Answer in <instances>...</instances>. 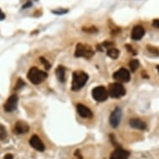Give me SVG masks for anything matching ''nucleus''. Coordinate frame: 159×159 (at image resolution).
<instances>
[{
    "mask_svg": "<svg viewBox=\"0 0 159 159\" xmlns=\"http://www.w3.org/2000/svg\"><path fill=\"white\" fill-rule=\"evenodd\" d=\"M88 80V75L83 71H75L73 73V81H72V90L78 91L83 88Z\"/></svg>",
    "mask_w": 159,
    "mask_h": 159,
    "instance_id": "nucleus-1",
    "label": "nucleus"
},
{
    "mask_svg": "<svg viewBox=\"0 0 159 159\" xmlns=\"http://www.w3.org/2000/svg\"><path fill=\"white\" fill-rule=\"evenodd\" d=\"M47 77V73L46 72L38 69L35 67L31 68L28 73V80L33 83V84L37 85L41 83L44 79H46Z\"/></svg>",
    "mask_w": 159,
    "mask_h": 159,
    "instance_id": "nucleus-2",
    "label": "nucleus"
},
{
    "mask_svg": "<svg viewBox=\"0 0 159 159\" xmlns=\"http://www.w3.org/2000/svg\"><path fill=\"white\" fill-rule=\"evenodd\" d=\"M75 56L77 58H91L94 56L95 51L93 47L88 44L78 43L75 49Z\"/></svg>",
    "mask_w": 159,
    "mask_h": 159,
    "instance_id": "nucleus-3",
    "label": "nucleus"
},
{
    "mask_svg": "<svg viewBox=\"0 0 159 159\" xmlns=\"http://www.w3.org/2000/svg\"><path fill=\"white\" fill-rule=\"evenodd\" d=\"M108 94L113 98H120L126 94V89L119 83H113L109 85Z\"/></svg>",
    "mask_w": 159,
    "mask_h": 159,
    "instance_id": "nucleus-4",
    "label": "nucleus"
},
{
    "mask_svg": "<svg viewBox=\"0 0 159 159\" xmlns=\"http://www.w3.org/2000/svg\"><path fill=\"white\" fill-rule=\"evenodd\" d=\"M92 96L97 102H104L108 99V93L105 87L98 86L93 89Z\"/></svg>",
    "mask_w": 159,
    "mask_h": 159,
    "instance_id": "nucleus-5",
    "label": "nucleus"
},
{
    "mask_svg": "<svg viewBox=\"0 0 159 159\" xmlns=\"http://www.w3.org/2000/svg\"><path fill=\"white\" fill-rule=\"evenodd\" d=\"M19 103V97L17 94H13L11 95L9 98H8V100L5 102L4 104V109L5 112H14V110L17 108Z\"/></svg>",
    "mask_w": 159,
    "mask_h": 159,
    "instance_id": "nucleus-6",
    "label": "nucleus"
},
{
    "mask_svg": "<svg viewBox=\"0 0 159 159\" xmlns=\"http://www.w3.org/2000/svg\"><path fill=\"white\" fill-rule=\"evenodd\" d=\"M122 110L120 108H116L111 113L110 117H109V122L112 127L116 128L119 126L121 119H122Z\"/></svg>",
    "mask_w": 159,
    "mask_h": 159,
    "instance_id": "nucleus-7",
    "label": "nucleus"
},
{
    "mask_svg": "<svg viewBox=\"0 0 159 159\" xmlns=\"http://www.w3.org/2000/svg\"><path fill=\"white\" fill-rule=\"evenodd\" d=\"M130 73L126 68H120L113 73V78L121 83H127L130 81Z\"/></svg>",
    "mask_w": 159,
    "mask_h": 159,
    "instance_id": "nucleus-8",
    "label": "nucleus"
},
{
    "mask_svg": "<svg viewBox=\"0 0 159 159\" xmlns=\"http://www.w3.org/2000/svg\"><path fill=\"white\" fill-rule=\"evenodd\" d=\"M29 131V126L27 122L24 121H18L15 122L14 127V132L15 134L20 135V134H24L27 133Z\"/></svg>",
    "mask_w": 159,
    "mask_h": 159,
    "instance_id": "nucleus-9",
    "label": "nucleus"
},
{
    "mask_svg": "<svg viewBox=\"0 0 159 159\" xmlns=\"http://www.w3.org/2000/svg\"><path fill=\"white\" fill-rule=\"evenodd\" d=\"M30 145L33 147V148L39 152H43L45 150V146L43 144L42 140L40 139V137L37 135H33L31 137L30 140H29Z\"/></svg>",
    "mask_w": 159,
    "mask_h": 159,
    "instance_id": "nucleus-10",
    "label": "nucleus"
},
{
    "mask_svg": "<svg viewBox=\"0 0 159 159\" xmlns=\"http://www.w3.org/2000/svg\"><path fill=\"white\" fill-rule=\"evenodd\" d=\"M144 34H145L144 28L142 26H141V25H136L132 29L131 37L132 39L137 41V40L142 39V37L144 36Z\"/></svg>",
    "mask_w": 159,
    "mask_h": 159,
    "instance_id": "nucleus-11",
    "label": "nucleus"
},
{
    "mask_svg": "<svg viewBox=\"0 0 159 159\" xmlns=\"http://www.w3.org/2000/svg\"><path fill=\"white\" fill-rule=\"evenodd\" d=\"M77 111L79 114V116L83 118H92L94 117L93 112L83 104H81V103L77 104Z\"/></svg>",
    "mask_w": 159,
    "mask_h": 159,
    "instance_id": "nucleus-12",
    "label": "nucleus"
},
{
    "mask_svg": "<svg viewBox=\"0 0 159 159\" xmlns=\"http://www.w3.org/2000/svg\"><path fill=\"white\" fill-rule=\"evenodd\" d=\"M129 152L122 148H117L112 152L110 155V159H128L129 158Z\"/></svg>",
    "mask_w": 159,
    "mask_h": 159,
    "instance_id": "nucleus-13",
    "label": "nucleus"
},
{
    "mask_svg": "<svg viewBox=\"0 0 159 159\" xmlns=\"http://www.w3.org/2000/svg\"><path fill=\"white\" fill-rule=\"evenodd\" d=\"M129 124L131 127L138 130H145L147 128V124L139 118H132L129 122Z\"/></svg>",
    "mask_w": 159,
    "mask_h": 159,
    "instance_id": "nucleus-14",
    "label": "nucleus"
},
{
    "mask_svg": "<svg viewBox=\"0 0 159 159\" xmlns=\"http://www.w3.org/2000/svg\"><path fill=\"white\" fill-rule=\"evenodd\" d=\"M56 76L59 82L63 83L65 81L66 68L63 65H59L56 68Z\"/></svg>",
    "mask_w": 159,
    "mask_h": 159,
    "instance_id": "nucleus-15",
    "label": "nucleus"
},
{
    "mask_svg": "<svg viewBox=\"0 0 159 159\" xmlns=\"http://www.w3.org/2000/svg\"><path fill=\"white\" fill-rule=\"evenodd\" d=\"M120 54V52L115 47H110L107 50V55L112 59H117Z\"/></svg>",
    "mask_w": 159,
    "mask_h": 159,
    "instance_id": "nucleus-16",
    "label": "nucleus"
},
{
    "mask_svg": "<svg viewBox=\"0 0 159 159\" xmlns=\"http://www.w3.org/2000/svg\"><path fill=\"white\" fill-rule=\"evenodd\" d=\"M139 66H140V63L137 59H133L129 63V67H130V69H131L132 73H134V72L137 70Z\"/></svg>",
    "mask_w": 159,
    "mask_h": 159,
    "instance_id": "nucleus-17",
    "label": "nucleus"
},
{
    "mask_svg": "<svg viewBox=\"0 0 159 159\" xmlns=\"http://www.w3.org/2000/svg\"><path fill=\"white\" fill-rule=\"evenodd\" d=\"M82 30L87 33H98V29L95 26H90V27H83L82 28Z\"/></svg>",
    "mask_w": 159,
    "mask_h": 159,
    "instance_id": "nucleus-18",
    "label": "nucleus"
},
{
    "mask_svg": "<svg viewBox=\"0 0 159 159\" xmlns=\"http://www.w3.org/2000/svg\"><path fill=\"white\" fill-rule=\"evenodd\" d=\"M7 137V131L2 124H0V140H4Z\"/></svg>",
    "mask_w": 159,
    "mask_h": 159,
    "instance_id": "nucleus-19",
    "label": "nucleus"
},
{
    "mask_svg": "<svg viewBox=\"0 0 159 159\" xmlns=\"http://www.w3.org/2000/svg\"><path fill=\"white\" fill-rule=\"evenodd\" d=\"M39 59H40L41 63H42V64L44 65L45 68H46L47 70H48V69H50V68H51V64H50V63L47 61V59H45L43 57H40V58H39Z\"/></svg>",
    "mask_w": 159,
    "mask_h": 159,
    "instance_id": "nucleus-20",
    "label": "nucleus"
},
{
    "mask_svg": "<svg viewBox=\"0 0 159 159\" xmlns=\"http://www.w3.org/2000/svg\"><path fill=\"white\" fill-rule=\"evenodd\" d=\"M26 83H25V82H24V80L22 79V78H19L18 81H17V83H16V84H15V87H14V90H18V89L21 88L23 86H25Z\"/></svg>",
    "mask_w": 159,
    "mask_h": 159,
    "instance_id": "nucleus-21",
    "label": "nucleus"
},
{
    "mask_svg": "<svg viewBox=\"0 0 159 159\" xmlns=\"http://www.w3.org/2000/svg\"><path fill=\"white\" fill-rule=\"evenodd\" d=\"M147 50H148L151 53H153V55L159 56V50L157 48V47L150 46V45H147Z\"/></svg>",
    "mask_w": 159,
    "mask_h": 159,
    "instance_id": "nucleus-22",
    "label": "nucleus"
},
{
    "mask_svg": "<svg viewBox=\"0 0 159 159\" xmlns=\"http://www.w3.org/2000/svg\"><path fill=\"white\" fill-rule=\"evenodd\" d=\"M113 45V42H108V41H106V42H103V46L105 47H108V48H110V47H112V46Z\"/></svg>",
    "mask_w": 159,
    "mask_h": 159,
    "instance_id": "nucleus-23",
    "label": "nucleus"
},
{
    "mask_svg": "<svg viewBox=\"0 0 159 159\" xmlns=\"http://www.w3.org/2000/svg\"><path fill=\"white\" fill-rule=\"evenodd\" d=\"M125 47L127 48V50L130 52L131 53H133V54H137V53H136V51L133 49V47H132L131 45H129V44H127V45H125Z\"/></svg>",
    "mask_w": 159,
    "mask_h": 159,
    "instance_id": "nucleus-24",
    "label": "nucleus"
},
{
    "mask_svg": "<svg viewBox=\"0 0 159 159\" xmlns=\"http://www.w3.org/2000/svg\"><path fill=\"white\" fill-rule=\"evenodd\" d=\"M67 12H68V9H63V10H60V11H52V13H53L54 14H67Z\"/></svg>",
    "mask_w": 159,
    "mask_h": 159,
    "instance_id": "nucleus-25",
    "label": "nucleus"
},
{
    "mask_svg": "<svg viewBox=\"0 0 159 159\" xmlns=\"http://www.w3.org/2000/svg\"><path fill=\"white\" fill-rule=\"evenodd\" d=\"M153 25L154 28H159V19H154L153 22Z\"/></svg>",
    "mask_w": 159,
    "mask_h": 159,
    "instance_id": "nucleus-26",
    "label": "nucleus"
},
{
    "mask_svg": "<svg viewBox=\"0 0 159 159\" xmlns=\"http://www.w3.org/2000/svg\"><path fill=\"white\" fill-rule=\"evenodd\" d=\"M31 6H32V2H31V1H28L25 4H24L23 9H28V8H30Z\"/></svg>",
    "mask_w": 159,
    "mask_h": 159,
    "instance_id": "nucleus-27",
    "label": "nucleus"
},
{
    "mask_svg": "<svg viewBox=\"0 0 159 159\" xmlns=\"http://www.w3.org/2000/svg\"><path fill=\"white\" fill-rule=\"evenodd\" d=\"M4 159H14V156L12 154H10V153H8V154L5 155Z\"/></svg>",
    "mask_w": 159,
    "mask_h": 159,
    "instance_id": "nucleus-28",
    "label": "nucleus"
},
{
    "mask_svg": "<svg viewBox=\"0 0 159 159\" xmlns=\"http://www.w3.org/2000/svg\"><path fill=\"white\" fill-rule=\"evenodd\" d=\"M5 19V14L0 9V20H4Z\"/></svg>",
    "mask_w": 159,
    "mask_h": 159,
    "instance_id": "nucleus-29",
    "label": "nucleus"
},
{
    "mask_svg": "<svg viewBox=\"0 0 159 159\" xmlns=\"http://www.w3.org/2000/svg\"><path fill=\"white\" fill-rule=\"evenodd\" d=\"M142 78H148V76H147L146 72H142Z\"/></svg>",
    "mask_w": 159,
    "mask_h": 159,
    "instance_id": "nucleus-30",
    "label": "nucleus"
},
{
    "mask_svg": "<svg viewBox=\"0 0 159 159\" xmlns=\"http://www.w3.org/2000/svg\"><path fill=\"white\" fill-rule=\"evenodd\" d=\"M157 68H158V72H159V65L157 67Z\"/></svg>",
    "mask_w": 159,
    "mask_h": 159,
    "instance_id": "nucleus-31",
    "label": "nucleus"
}]
</instances>
